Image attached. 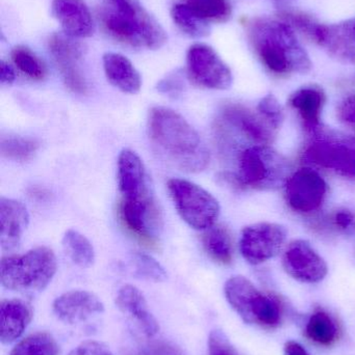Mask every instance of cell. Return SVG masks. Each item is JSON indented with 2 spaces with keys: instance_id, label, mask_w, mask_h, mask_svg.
Masks as SVG:
<instances>
[{
  "instance_id": "obj_1",
  "label": "cell",
  "mask_w": 355,
  "mask_h": 355,
  "mask_svg": "<svg viewBox=\"0 0 355 355\" xmlns=\"http://www.w3.org/2000/svg\"><path fill=\"white\" fill-rule=\"evenodd\" d=\"M246 35L254 55L274 76L306 75L313 62L293 27L283 20L256 17L246 24Z\"/></svg>"
},
{
  "instance_id": "obj_2",
  "label": "cell",
  "mask_w": 355,
  "mask_h": 355,
  "mask_svg": "<svg viewBox=\"0 0 355 355\" xmlns=\"http://www.w3.org/2000/svg\"><path fill=\"white\" fill-rule=\"evenodd\" d=\"M149 135L181 170L201 172L210 164V152L197 131L170 108L154 107L148 118Z\"/></svg>"
},
{
  "instance_id": "obj_3",
  "label": "cell",
  "mask_w": 355,
  "mask_h": 355,
  "mask_svg": "<svg viewBox=\"0 0 355 355\" xmlns=\"http://www.w3.org/2000/svg\"><path fill=\"white\" fill-rule=\"evenodd\" d=\"M98 18L108 35L131 47L156 50L167 42L164 28L139 0H104Z\"/></svg>"
},
{
  "instance_id": "obj_4",
  "label": "cell",
  "mask_w": 355,
  "mask_h": 355,
  "mask_svg": "<svg viewBox=\"0 0 355 355\" xmlns=\"http://www.w3.org/2000/svg\"><path fill=\"white\" fill-rule=\"evenodd\" d=\"M56 268L53 250L38 246L23 254L3 257L0 262V281L12 291L39 292L49 285Z\"/></svg>"
},
{
  "instance_id": "obj_5",
  "label": "cell",
  "mask_w": 355,
  "mask_h": 355,
  "mask_svg": "<svg viewBox=\"0 0 355 355\" xmlns=\"http://www.w3.org/2000/svg\"><path fill=\"white\" fill-rule=\"evenodd\" d=\"M239 177L247 189L275 191L283 188L292 175L288 158L271 145H251L241 151Z\"/></svg>"
},
{
  "instance_id": "obj_6",
  "label": "cell",
  "mask_w": 355,
  "mask_h": 355,
  "mask_svg": "<svg viewBox=\"0 0 355 355\" xmlns=\"http://www.w3.org/2000/svg\"><path fill=\"white\" fill-rule=\"evenodd\" d=\"M227 302L248 324L274 329L283 320V306L275 296L261 292L249 279L236 275L224 286Z\"/></svg>"
},
{
  "instance_id": "obj_7",
  "label": "cell",
  "mask_w": 355,
  "mask_h": 355,
  "mask_svg": "<svg viewBox=\"0 0 355 355\" xmlns=\"http://www.w3.org/2000/svg\"><path fill=\"white\" fill-rule=\"evenodd\" d=\"M302 156L308 166L355 180V141L342 133L323 126L310 137Z\"/></svg>"
},
{
  "instance_id": "obj_8",
  "label": "cell",
  "mask_w": 355,
  "mask_h": 355,
  "mask_svg": "<svg viewBox=\"0 0 355 355\" xmlns=\"http://www.w3.org/2000/svg\"><path fill=\"white\" fill-rule=\"evenodd\" d=\"M169 193L181 218L193 229L206 231L216 223L221 212L218 200L201 186L185 179H170Z\"/></svg>"
},
{
  "instance_id": "obj_9",
  "label": "cell",
  "mask_w": 355,
  "mask_h": 355,
  "mask_svg": "<svg viewBox=\"0 0 355 355\" xmlns=\"http://www.w3.org/2000/svg\"><path fill=\"white\" fill-rule=\"evenodd\" d=\"M286 204L302 216L318 214L329 198V184L322 175L306 166L292 173L283 186Z\"/></svg>"
},
{
  "instance_id": "obj_10",
  "label": "cell",
  "mask_w": 355,
  "mask_h": 355,
  "mask_svg": "<svg viewBox=\"0 0 355 355\" xmlns=\"http://www.w3.org/2000/svg\"><path fill=\"white\" fill-rule=\"evenodd\" d=\"M119 216L125 229L144 245H158L162 231V214L152 191L135 198H121Z\"/></svg>"
},
{
  "instance_id": "obj_11",
  "label": "cell",
  "mask_w": 355,
  "mask_h": 355,
  "mask_svg": "<svg viewBox=\"0 0 355 355\" xmlns=\"http://www.w3.org/2000/svg\"><path fill=\"white\" fill-rule=\"evenodd\" d=\"M287 238V229L281 223H252L242 230L240 252L246 262L258 266L275 258L285 248Z\"/></svg>"
},
{
  "instance_id": "obj_12",
  "label": "cell",
  "mask_w": 355,
  "mask_h": 355,
  "mask_svg": "<svg viewBox=\"0 0 355 355\" xmlns=\"http://www.w3.org/2000/svg\"><path fill=\"white\" fill-rule=\"evenodd\" d=\"M187 75L198 87L216 91L229 89L233 81L231 68L210 46L202 43L188 50Z\"/></svg>"
},
{
  "instance_id": "obj_13",
  "label": "cell",
  "mask_w": 355,
  "mask_h": 355,
  "mask_svg": "<svg viewBox=\"0 0 355 355\" xmlns=\"http://www.w3.org/2000/svg\"><path fill=\"white\" fill-rule=\"evenodd\" d=\"M281 263L290 277L304 284L320 283L329 273L327 261L306 239H295L287 244Z\"/></svg>"
},
{
  "instance_id": "obj_14",
  "label": "cell",
  "mask_w": 355,
  "mask_h": 355,
  "mask_svg": "<svg viewBox=\"0 0 355 355\" xmlns=\"http://www.w3.org/2000/svg\"><path fill=\"white\" fill-rule=\"evenodd\" d=\"M48 49L66 87L73 93L85 95L88 92L87 80L79 67L83 46L66 33H53L48 40Z\"/></svg>"
},
{
  "instance_id": "obj_15",
  "label": "cell",
  "mask_w": 355,
  "mask_h": 355,
  "mask_svg": "<svg viewBox=\"0 0 355 355\" xmlns=\"http://www.w3.org/2000/svg\"><path fill=\"white\" fill-rule=\"evenodd\" d=\"M223 120L239 131L251 145H271L276 139L274 130L258 110H250L242 104L231 103L223 106Z\"/></svg>"
},
{
  "instance_id": "obj_16",
  "label": "cell",
  "mask_w": 355,
  "mask_h": 355,
  "mask_svg": "<svg viewBox=\"0 0 355 355\" xmlns=\"http://www.w3.org/2000/svg\"><path fill=\"white\" fill-rule=\"evenodd\" d=\"M327 100L324 89L316 85H304L290 96V107L297 114L308 137H312L323 127L322 114Z\"/></svg>"
},
{
  "instance_id": "obj_17",
  "label": "cell",
  "mask_w": 355,
  "mask_h": 355,
  "mask_svg": "<svg viewBox=\"0 0 355 355\" xmlns=\"http://www.w3.org/2000/svg\"><path fill=\"white\" fill-rule=\"evenodd\" d=\"M53 312L67 324L83 322L104 312L101 300L89 291L74 290L63 294L53 302Z\"/></svg>"
},
{
  "instance_id": "obj_18",
  "label": "cell",
  "mask_w": 355,
  "mask_h": 355,
  "mask_svg": "<svg viewBox=\"0 0 355 355\" xmlns=\"http://www.w3.org/2000/svg\"><path fill=\"white\" fill-rule=\"evenodd\" d=\"M51 10L69 37L83 39L93 35V18L83 0H52Z\"/></svg>"
},
{
  "instance_id": "obj_19",
  "label": "cell",
  "mask_w": 355,
  "mask_h": 355,
  "mask_svg": "<svg viewBox=\"0 0 355 355\" xmlns=\"http://www.w3.org/2000/svg\"><path fill=\"white\" fill-rule=\"evenodd\" d=\"M117 179L121 198H133L151 190L143 162L129 149L119 154Z\"/></svg>"
},
{
  "instance_id": "obj_20",
  "label": "cell",
  "mask_w": 355,
  "mask_h": 355,
  "mask_svg": "<svg viewBox=\"0 0 355 355\" xmlns=\"http://www.w3.org/2000/svg\"><path fill=\"white\" fill-rule=\"evenodd\" d=\"M29 223L26 207L13 198H0V243L3 250L16 248Z\"/></svg>"
},
{
  "instance_id": "obj_21",
  "label": "cell",
  "mask_w": 355,
  "mask_h": 355,
  "mask_svg": "<svg viewBox=\"0 0 355 355\" xmlns=\"http://www.w3.org/2000/svg\"><path fill=\"white\" fill-rule=\"evenodd\" d=\"M116 304L125 314L131 316L148 338L154 337L160 327L154 315L148 310L147 302L135 286L125 285L117 293Z\"/></svg>"
},
{
  "instance_id": "obj_22",
  "label": "cell",
  "mask_w": 355,
  "mask_h": 355,
  "mask_svg": "<svg viewBox=\"0 0 355 355\" xmlns=\"http://www.w3.org/2000/svg\"><path fill=\"white\" fill-rule=\"evenodd\" d=\"M102 62L104 73L110 85L123 93L131 95L139 93L142 87L141 75L126 56L108 52L104 54Z\"/></svg>"
},
{
  "instance_id": "obj_23",
  "label": "cell",
  "mask_w": 355,
  "mask_h": 355,
  "mask_svg": "<svg viewBox=\"0 0 355 355\" xmlns=\"http://www.w3.org/2000/svg\"><path fill=\"white\" fill-rule=\"evenodd\" d=\"M33 319V309L19 300H3L0 306V340L8 344L18 340Z\"/></svg>"
},
{
  "instance_id": "obj_24",
  "label": "cell",
  "mask_w": 355,
  "mask_h": 355,
  "mask_svg": "<svg viewBox=\"0 0 355 355\" xmlns=\"http://www.w3.org/2000/svg\"><path fill=\"white\" fill-rule=\"evenodd\" d=\"M202 244L208 256L222 265H229L233 260V238L227 227L213 225L206 230Z\"/></svg>"
},
{
  "instance_id": "obj_25",
  "label": "cell",
  "mask_w": 355,
  "mask_h": 355,
  "mask_svg": "<svg viewBox=\"0 0 355 355\" xmlns=\"http://www.w3.org/2000/svg\"><path fill=\"white\" fill-rule=\"evenodd\" d=\"M306 335L311 341L321 346H331L339 338V329L333 317L324 311L311 316L306 327Z\"/></svg>"
},
{
  "instance_id": "obj_26",
  "label": "cell",
  "mask_w": 355,
  "mask_h": 355,
  "mask_svg": "<svg viewBox=\"0 0 355 355\" xmlns=\"http://www.w3.org/2000/svg\"><path fill=\"white\" fill-rule=\"evenodd\" d=\"M63 248L74 264L89 268L95 261V250L85 236L75 230H68L63 237Z\"/></svg>"
},
{
  "instance_id": "obj_27",
  "label": "cell",
  "mask_w": 355,
  "mask_h": 355,
  "mask_svg": "<svg viewBox=\"0 0 355 355\" xmlns=\"http://www.w3.org/2000/svg\"><path fill=\"white\" fill-rule=\"evenodd\" d=\"M181 3L208 23L226 22L233 12L229 0H183Z\"/></svg>"
},
{
  "instance_id": "obj_28",
  "label": "cell",
  "mask_w": 355,
  "mask_h": 355,
  "mask_svg": "<svg viewBox=\"0 0 355 355\" xmlns=\"http://www.w3.org/2000/svg\"><path fill=\"white\" fill-rule=\"evenodd\" d=\"M15 66L33 80H44L47 76V68L43 60L26 46L18 45L10 52Z\"/></svg>"
},
{
  "instance_id": "obj_29",
  "label": "cell",
  "mask_w": 355,
  "mask_h": 355,
  "mask_svg": "<svg viewBox=\"0 0 355 355\" xmlns=\"http://www.w3.org/2000/svg\"><path fill=\"white\" fill-rule=\"evenodd\" d=\"M173 22L185 35L192 37H204L210 35V23L196 16L185 4H174L171 10Z\"/></svg>"
},
{
  "instance_id": "obj_30",
  "label": "cell",
  "mask_w": 355,
  "mask_h": 355,
  "mask_svg": "<svg viewBox=\"0 0 355 355\" xmlns=\"http://www.w3.org/2000/svg\"><path fill=\"white\" fill-rule=\"evenodd\" d=\"M56 340L47 333H37L19 342L10 355H58Z\"/></svg>"
},
{
  "instance_id": "obj_31",
  "label": "cell",
  "mask_w": 355,
  "mask_h": 355,
  "mask_svg": "<svg viewBox=\"0 0 355 355\" xmlns=\"http://www.w3.org/2000/svg\"><path fill=\"white\" fill-rule=\"evenodd\" d=\"M39 147V141L31 137H3L0 141L2 156L17 162L29 159Z\"/></svg>"
},
{
  "instance_id": "obj_32",
  "label": "cell",
  "mask_w": 355,
  "mask_h": 355,
  "mask_svg": "<svg viewBox=\"0 0 355 355\" xmlns=\"http://www.w3.org/2000/svg\"><path fill=\"white\" fill-rule=\"evenodd\" d=\"M131 262L137 277L156 283L166 281L167 272L164 267L149 254L135 252L131 258Z\"/></svg>"
},
{
  "instance_id": "obj_33",
  "label": "cell",
  "mask_w": 355,
  "mask_h": 355,
  "mask_svg": "<svg viewBox=\"0 0 355 355\" xmlns=\"http://www.w3.org/2000/svg\"><path fill=\"white\" fill-rule=\"evenodd\" d=\"M322 227L342 236H355V211L348 208H339L333 211L323 220Z\"/></svg>"
},
{
  "instance_id": "obj_34",
  "label": "cell",
  "mask_w": 355,
  "mask_h": 355,
  "mask_svg": "<svg viewBox=\"0 0 355 355\" xmlns=\"http://www.w3.org/2000/svg\"><path fill=\"white\" fill-rule=\"evenodd\" d=\"M256 110L274 130L279 131L283 127L286 119L285 110L273 94L264 96L258 101Z\"/></svg>"
},
{
  "instance_id": "obj_35",
  "label": "cell",
  "mask_w": 355,
  "mask_h": 355,
  "mask_svg": "<svg viewBox=\"0 0 355 355\" xmlns=\"http://www.w3.org/2000/svg\"><path fill=\"white\" fill-rule=\"evenodd\" d=\"M208 355H242L223 331H214L208 338Z\"/></svg>"
},
{
  "instance_id": "obj_36",
  "label": "cell",
  "mask_w": 355,
  "mask_h": 355,
  "mask_svg": "<svg viewBox=\"0 0 355 355\" xmlns=\"http://www.w3.org/2000/svg\"><path fill=\"white\" fill-rule=\"evenodd\" d=\"M339 29L346 58L348 62H355V19L339 24Z\"/></svg>"
},
{
  "instance_id": "obj_37",
  "label": "cell",
  "mask_w": 355,
  "mask_h": 355,
  "mask_svg": "<svg viewBox=\"0 0 355 355\" xmlns=\"http://www.w3.org/2000/svg\"><path fill=\"white\" fill-rule=\"evenodd\" d=\"M338 116L344 125L355 131V94L342 101L338 108Z\"/></svg>"
},
{
  "instance_id": "obj_38",
  "label": "cell",
  "mask_w": 355,
  "mask_h": 355,
  "mask_svg": "<svg viewBox=\"0 0 355 355\" xmlns=\"http://www.w3.org/2000/svg\"><path fill=\"white\" fill-rule=\"evenodd\" d=\"M68 355H114L106 344L98 341H85L79 344Z\"/></svg>"
},
{
  "instance_id": "obj_39",
  "label": "cell",
  "mask_w": 355,
  "mask_h": 355,
  "mask_svg": "<svg viewBox=\"0 0 355 355\" xmlns=\"http://www.w3.org/2000/svg\"><path fill=\"white\" fill-rule=\"evenodd\" d=\"M137 355H185L179 348L166 342H156L144 347Z\"/></svg>"
},
{
  "instance_id": "obj_40",
  "label": "cell",
  "mask_w": 355,
  "mask_h": 355,
  "mask_svg": "<svg viewBox=\"0 0 355 355\" xmlns=\"http://www.w3.org/2000/svg\"><path fill=\"white\" fill-rule=\"evenodd\" d=\"M183 87H185V85H183V79L179 75L175 74L166 77V78L160 81L158 85V89L160 93L175 97L183 91Z\"/></svg>"
},
{
  "instance_id": "obj_41",
  "label": "cell",
  "mask_w": 355,
  "mask_h": 355,
  "mask_svg": "<svg viewBox=\"0 0 355 355\" xmlns=\"http://www.w3.org/2000/svg\"><path fill=\"white\" fill-rule=\"evenodd\" d=\"M16 80V73L8 62H0V81L2 85H12Z\"/></svg>"
},
{
  "instance_id": "obj_42",
  "label": "cell",
  "mask_w": 355,
  "mask_h": 355,
  "mask_svg": "<svg viewBox=\"0 0 355 355\" xmlns=\"http://www.w3.org/2000/svg\"><path fill=\"white\" fill-rule=\"evenodd\" d=\"M285 355H310L297 342L290 341L286 343Z\"/></svg>"
},
{
  "instance_id": "obj_43",
  "label": "cell",
  "mask_w": 355,
  "mask_h": 355,
  "mask_svg": "<svg viewBox=\"0 0 355 355\" xmlns=\"http://www.w3.org/2000/svg\"><path fill=\"white\" fill-rule=\"evenodd\" d=\"M275 2H279V3H283V2L290 1V0H274Z\"/></svg>"
}]
</instances>
